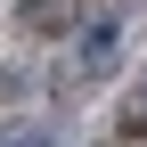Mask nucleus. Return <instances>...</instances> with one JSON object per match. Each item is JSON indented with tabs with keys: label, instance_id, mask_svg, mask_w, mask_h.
Listing matches in <instances>:
<instances>
[{
	"label": "nucleus",
	"instance_id": "nucleus-1",
	"mask_svg": "<svg viewBox=\"0 0 147 147\" xmlns=\"http://www.w3.org/2000/svg\"><path fill=\"white\" fill-rule=\"evenodd\" d=\"M16 25L33 41H49V33H65V0H16Z\"/></svg>",
	"mask_w": 147,
	"mask_h": 147
},
{
	"label": "nucleus",
	"instance_id": "nucleus-2",
	"mask_svg": "<svg viewBox=\"0 0 147 147\" xmlns=\"http://www.w3.org/2000/svg\"><path fill=\"white\" fill-rule=\"evenodd\" d=\"M115 33H123L115 16H106V25H90V41H82V74H98V65H115V49H123Z\"/></svg>",
	"mask_w": 147,
	"mask_h": 147
},
{
	"label": "nucleus",
	"instance_id": "nucleus-3",
	"mask_svg": "<svg viewBox=\"0 0 147 147\" xmlns=\"http://www.w3.org/2000/svg\"><path fill=\"white\" fill-rule=\"evenodd\" d=\"M0 147H57V131L33 115V123H8V131H0Z\"/></svg>",
	"mask_w": 147,
	"mask_h": 147
},
{
	"label": "nucleus",
	"instance_id": "nucleus-4",
	"mask_svg": "<svg viewBox=\"0 0 147 147\" xmlns=\"http://www.w3.org/2000/svg\"><path fill=\"white\" fill-rule=\"evenodd\" d=\"M123 131H147V74H139V90H131V106H123Z\"/></svg>",
	"mask_w": 147,
	"mask_h": 147
}]
</instances>
